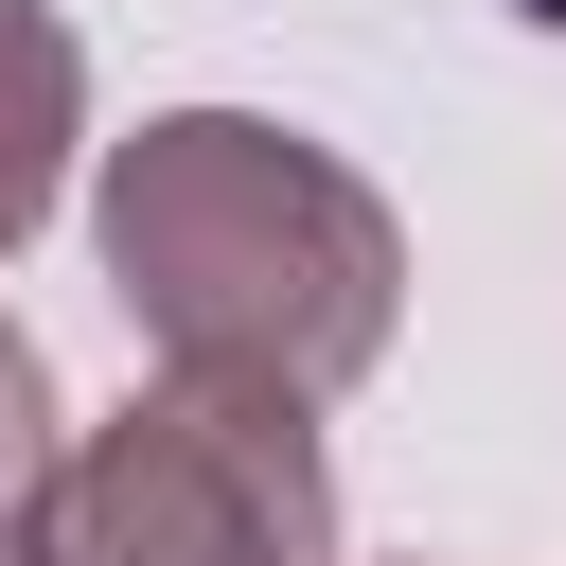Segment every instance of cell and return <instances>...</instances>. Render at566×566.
I'll list each match as a JSON object with an SVG mask.
<instances>
[{"label": "cell", "instance_id": "obj_4", "mask_svg": "<svg viewBox=\"0 0 566 566\" xmlns=\"http://www.w3.org/2000/svg\"><path fill=\"white\" fill-rule=\"evenodd\" d=\"M53 478H71V407H53V354L0 318V531H35Z\"/></svg>", "mask_w": 566, "mask_h": 566}, {"label": "cell", "instance_id": "obj_3", "mask_svg": "<svg viewBox=\"0 0 566 566\" xmlns=\"http://www.w3.org/2000/svg\"><path fill=\"white\" fill-rule=\"evenodd\" d=\"M71 142H88V35H71L53 0H0V265L53 230Z\"/></svg>", "mask_w": 566, "mask_h": 566}, {"label": "cell", "instance_id": "obj_2", "mask_svg": "<svg viewBox=\"0 0 566 566\" xmlns=\"http://www.w3.org/2000/svg\"><path fill=\"white\" fill-rule=\"evenodd\" d=\"M35 531L53 566H336V460L301 389L159 371L106 424H71V478Z\"/></svg>", "mask_w": 566, "mask_h": 566}, {"label": "cell", "instance_id": "obj_5", "mask_svg": "<svg viewBox=\"0 0 566 566\" xmlns=\"http://www.w3.org/2000/svg\"><path fill=\"white\" fill-rule=\"evenodd\" d=\"M0 566H53V531H0Z\"/></svg>", "mask_w": 566, "mask_h": 566}, {"label": "cell", "instance_id": "obj_1", "mask_svg": "<svg viewBox=\"0 0 566 566\" xmlns=\"http://www.w3.org/2000/svg\"><path fill=\"white\" fill-rule=\"evenodd\" d=\"M88 248H106V301L142 318L159 371H248L301 407H336L407 318L389 195L265 106H159L142 142H106Z\"/></svg>", "mask_w": 566, "mask_h": 566}]
</instances>
